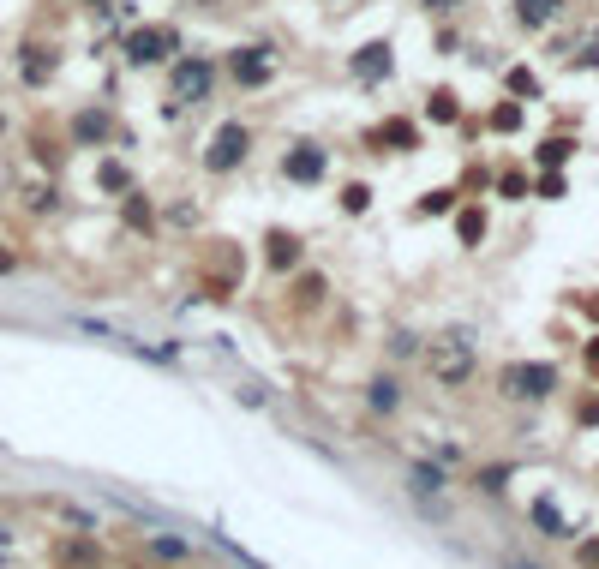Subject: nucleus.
Returning <instances> with one entry per match:
<instances>
[{
    "label": "nucleus",
    "instance_id": "f257e3e1",
    "mask_svg": "<svg viewBox=\"0 0 599 569\" xmlns=\"http://www.w3.org/2000/svg\"><path fill=\"white\" fill-rule=\"evenodd\" d=\"M474 336L468 330H450V336H438L432 348H426V372L438 378V384H450V390H462L468 378H474Z\"/></svg>",
    "mask_w": 599,
    "mask_h": 569
},
{
    "label": "nucleus",
    "instance_id": "f03ea898",
    "mask_svg": "<svg viewBox=\"0 0 599 569\" xmlns=\"http://www.w3.org/2000/svg\"><path fill=\"white\" fill-rule=\"evenodd\" d=\"M552 390H558V366H546V360H516L498 372V396H510V402H546Z\"/></svg>",
    "mask_w": 599,
    "mask_h": 569
},
{
    "label": "nucleus",
    "instance_id": "7ed1b4c3",
    "mask_svg": "<svg viewBox=\"0 0 599 569\" xmlns=\"http://www.w3.org/2000/svg\"><path fill=\"white\" fill-rule=\"evenodd\" d=\"M210 84H216V66H210L204 54L174 60V78H168V108H174V114H180V108H198V102L210 96Z\"/></svg>",
    "mask_w": 599,
    "mask_h": 569
},
{
    "label": "nucleus",
    "instance_id": "20e7f679",
    "mask_svg": "<svg viewBox=\"0 0 599 569\" xmlns=\"http://www.w3.org/2000/svg\"><path fill=\"white\" fill-rule=\"evenodd\" d=\"M180 54V30L174 24H138L132 36H126V60L132 66H162V60H174Z\"/></svg>",
    "mask_w": 599,
    "mask_h": 569
},
{
    "label": "nucleus",
    "instance_id": "39448f33",
    "mask_svg": "<svg viewBox=\"0 0 599 569\" xmlns=\"http://www.w3.org/2000/svg\"><path fill=\"white\" fill-rule=\"evenodd\" d=\"M246 156H252V132H246L240 120H222L216 138H210V150H204V168H210V174H234Z\"/></svg>",
    "mask_w": 599,
    "mask_h": 569
},
{
    "label": "nucleus",
    "instance_id": "423d86ee",
    "mask_svg": "<svg viewBox=\"0 0 599 569\" xmlns=\"http://www.w3.org/2000/svg\"><path fill=\"white\" fill-rule=\"evenodd\" d=\"M228 78H234L240 90H264V84L276 78V54H270V48H234V54H228Z\"/></svg>",
    "mask_w": 599,
    "mask_h": 569
},
{
    "label": "nucleus",
    "instance_id": "0eeeda50",
    "mask_svg": "<svg viewBox=\"0 0 599 569\" xmlns=\"http://www.w3.org/2000/svg\"><path fill=\"white\" fill-rule=\"evenodd\" d=\"M324 168H330L324 144H294V150L282 156V180H294V186H318V180H324Z\"/></svg>",
    "mask_w": 599,
    "mask_h": 569
},
{
    "label": "nucleus",
    "instance_id": "6e6552de",
    "mask_svg": "<svg viewBox=\"0 0 599 569\" xmlns=\"http://www.w3.org/2000/svg\"><path fill=\"white\" fill-rule=\"evenodd\" d=\"M348 66H354V78H360V84H384V78L396 72V48H390V42H366Z\"/></svg>",
    "mask_w": 599,
    "mask_h": 569
},
{
    "label": "nucleus",
    "instance_id": "1a4fd4ad",
    "mask_svg": "<svg viewBox=\"0 0 599 569\" xmlns=\"http://www.w3.org/2000/svg\"><path fill=\"white\" fill-rule=\"evenodd\" d=\"M54 66H60L54 48H42V42H24V48H18V78H24L30 90H42V84L54 78Z\"/></svg>",
    "mask_w": 599,
    "mask_h": 569
},
{
    "label": "nucleus",
    "instance_id": "9d476101",
    "mask_svg": "<svg viewBox=\"0 0 599 569\" xmlns=\"http://www.w3.org/2000/svg\"><path fill=\"white\" fill-rule=\"evenodd\" d=\"M372 144H390L396 156H408V150H420V126H414V120H402V114H390V120L372 132Z\"/></svg>",
    "mask_w": 599,
    "mask_h": 569
},
{
    "label": "nucleus",
    "instance_id": "9b49d317",
    "mask_svg": "<svg viewBox=\"0 0 599 569\" xmlns=\"http://www.w3.org/2000/svg\"><path fill=\"white\" fill-rule=\"evenodd\" d=\"M564 6H570V0H516V24H522V30H552V24L564 18Z\"/></svg>",
    "mask_w": 599,
    "mask_h": 569
},
{
    "label": "nucleus",
    "instance_id": "f8f14e48",
    "mask_svg": "<svg viewBox=\"0 0 599 569\" xmlns=\"http://www.w3.org/2000/svg\"><path fill=\"white\" fill-rule=\"evenodd\" d=\"M72 138H78V144H108V138H114V114H108V108H84V114L72 120Z\"/></svg>",
    "mask_w": 599,
    "mask_h": 569
},
{
    "label": "nucleus",
    "instance_id": "ddd939ff",
    "mask_svg": "<svg viewBox=\"0 0 599 569\" xmlns=\"http://www.w3.org/2000/svg\"><path fill=\"white\" fill-rule=\"evenodd\" d=\"M264 246H270V252H264V258H270V270H300V258H306L300 234H288V228H276Z\"/></svg>",
    "mask_w": 599,
    "mask_h": 569
},
{
    "label": "nucleus",
    "instance_id": "4468645a",
    "mask_svg": "<svg viewBox=\"0 0 599 569\" xmlns=\"http://www.w3.org/2000/svg\"><path fill=\"white\" fill-rule=\"evenodd\" d=\"M426 120H432V126H456V120H462V96H456L450 84H438V90L426 96Z\"/></svg>",
    "mask_w": 599,
    "mask_h": 569
},
{
    "label": "nucleus",
    "instance_id": "2eb2a0df",
    "mask_svg": "<svg viewBox=\"0 0 599 569\" xmlns=\"http://www.w3.org/2000/svg\"><path fill=\"white\" fill-rule=\"evenodd\" d=\"M120 198H126V204H120L126 228H132V234H150V228H156V210H150V198H144L138 186H132V192H120Z\"/></svg>",
    "mask_w": 599,
    "mask_h": 569
},
{
    "label": "nucleus",
    "instance_id": "dca6fc26",
    "mask_svg": "<svg viewBox=\"0 0 599 569\" xmlns=\"http://www.w3.org/2000/svg\"><path fill=\"white\" fill-rule=\"evenodd\" d=\"M366 408H372V414H396V408H402V384H396V378H372V384H366Z\"/></svg>",
    "mask_w": 599,
    "mask_h": 569
},
{
    "label": "nucleus",
    "instance_id": "f3484780",
    "mask_svg": "<svg viewBox=\"0 0 599 569\" xmlns=\"http://www.w3.org/2000/svg\"><path fill=\"white\" fill-rule=\"evenodd\" d=\"M528 516H534V528H540L546 540H570V522L558 516V504H552V498H534V510H528Z\"/></svg>",
    "mask_w": 599,
    "mask_h": 569
},
{
    "label": "nucleus",
    "instance_id": "a211bd4d",
    "mask_svg": "<svg viewBox=\"0 0 599 569\" xmlns=\"http://www.w3.org/2000/svg\"><path fill=\"white\" fill-rule=\"evenodd\" d=\"M456 240H462V246H480V240H486V210H480V204L456 210Z\"/></svg>",
    "mask_w": 599,
    "mask_h": 569
},
{
    "label": "nucleus",
    "instance_id": "6ab92c4d",
    "mask_svg": "<svg viewBox=\"0 0 599 569\" xmlns=\"http://www.w3.org/2000/svg\"><path fill=\"white\" fill-rule=\"evenodd\" d=\"M144 546L168 564H192V540H174V534H144Z\"/></svg>",
    "mask_w": 599,
    "mask_h": 569
},
{
    "label": "nucleus",
    "instance_id": "aec40b11",
    "mask_svg": "<svg viewBox=\"0 0 599 569\" xmlns=\"http://www.w3.org/2000/svg\"><path fill=\"white\" fill-rule=\"evenodd\" d=\"M558 54H564V66L599 72V30H594V36H582V42H570V48H558Z\"/></svg>",
    "mask_w": 599,
    "mask_h": 569
},
{
    "label": "nucleus",
    "instance_id": "412c9836",
    "mask_svg": "<svg viewBox=\"0 0 599 569\" xmlns=\"http://www.w3.org/2000/svg\"><path fill=\"white\" fill-rule=\"evenodd\" d=\"M570 156H576V138H564V132H558V138H546V144L534 150V162H540V168H564Z\"/></svg>",
    "mask_w": 599,
    "mask_h": 569
},
{
    "label": "nucleus",
    "instance_id": "4be33fe9",
    "mask_svg": "<svg viewBox=\"0 0 599 569\" xmlns=\"http://www.w3.org/2000/svg\"><path fill=\"white\" fill-rule=\"evenodd\" d=\"M408 486H414V498L444 492V468H438V462H414V468H408Z\"/></svg>",
    "mask_w": 599,
    "mask_h": 569
},
{
    "label": "nucleus",
    "instance_id": "5701e85b",
    "mask_svg": "<svg viewBox=\"0 0 599 569\" xmlns=\"http://www.w3.org/2000/svg\"><path fill=\"white\" fill-rule=\"evenodd\" d=\"M456 198H462L456 186H438V192H426V198H420V216H450V210H456Z\"/></svg>",
    "mask_w": 599,
    "mask_h": 569
},
{
    "label": "nucleus",
    "instance_id": "b1692460",
    "mask_svg": "<svg viewBox=\"0 0 599 569\" xmlns=\"http://www.w3.org/2000/svg\"><path fill=\"white\" fill-rule=\"evenodd\" d=\"M318 300H324V276H318V270H306V276H300V288H294V306H300V312H312Z\"/></svg>",
    "mask_w": 599,
    "mask_h": 569
},
{
    "label": "nucleus",
    "instance_id": "393cba45",
    "mask_svg": "<svg viewBox=\"0 0 599 569\" xmlns=\"http://www.w3.org/2000/svg\"><path fill=\"white\" fill-rule=\"evenodd\" d=\"M510 480H516V468H510V462H498V468H480V474H474V486H480V492H492V498H498Z\"/></svg>",
    "mask_w": 599,
    "mask_h": 569
},
{
    "label": "nucleus",
    "instance_id": "a878e982",
    "mask_svg": "<svg viewBox=\"0 0 599 569\" xmlns=\"http://www.w3.org/2000/svg\"><path fill=\"white\" fill-rule=\"evenodd\" d=\"M504 84H510V96H528V102L540 96V78H534L528 66H510V72H504Z\"/></svg>",
    "mask_w": 599,
    "mask_h": 569
},
{
    "label": "nucleus",
    "instance_id": "bb28decb",
    "mask_svg": "<svg viewBox=\"0 0 599 569\" xmlns=\"http://www.w3.org/2000/svg\"><path fill=\"white\" fill-rule=\"evenodd\" d=\"M342 210H348V216H366V210H372V186H360V180L342 186Z\"/></svg>",
    "mask_w": 599,
    "mask_h": 569
},
{
    "label": "nucleus",
    "instance_id": "cd10ccee",
    "mask_svg": "<svg viewBox=\"0 0 599 569\" xmlns=\"http://www.w3.org/2000/svg\"><path fill=\"white\" fill-rule=\"evenodd\" d=\"M492 132H522V102H504V108H492Z\"/></svg>",
    "mask_w": 599,
    "mask_h": 569
},
{
    "label": "nucleus",
    "instance_id": "c85d7f7f",
    "mask_svg": "<svg viewBox=\"0 0 599 569\" xmlns=\"http://www.w3.org/2000/svg\"><path fill=\"white\" fill-rule=\"evenodd\" d=\"M96 180H102L108 192H132V174H126L120 162H102V168H96Z\"/></svg>",
    "mask_w": 599,
    "mask_h": 569
},
{
    "label": "nucleus",
    "instance_id": "c756f323",
    "mask_svg": "<svg viewBox=\"0 0 599 569\" xmlns=\"http://www.w3.org/2000/svg\"><path fill=\"white\" fill-rule=\"evenodd\" d=\"M498 198H528V174H522V168H504V174H498Z\"/></svg>",
    "mask_w": 599,
    "mask_h": 569
},
{
    "label": "nucleus",
    "instance_id": "7c9ffc66",
    "mask_svg": "<svg viewBox=\"0 0 599 569\" xmlns=\"http://www.w3.org/2000/svg\"><path fill=\"white\" fill-rule=\"evenodd\" d=\"M534 192H540V198H564V174H558V168H546V174H540V186H534Z\"/></svg>",
    "mask_w": 599,
    "mask_h": 569
},
{
    "label": "nucleus",
    "instance_id": "2f4dec72",
    "mask_svg": "<svg viewBox=\"0 0 599 569\" xmlns=\"http://www.w3.org/2000/svg\"><path fill=\"white\" fill-rule=\"evenodd\" d=\"M576 564H582V569H599V540H576Z\"/></svg>",
    "mask_w": 599,
    "mask_h": 569
},
{
    "label": "nucleus",
    "instance_id": "473e14b6",
    "mask_svg": "<svg viewBox=\"0 0 599 569\" xmlns=\"http://www.w3.org/2000/svg\"><path fill=\"white\" fill-rule=\"evenodd\" d=\"M390 354H402V360H408V354H420V336H408V330H402V336H390Z\"/></svg>",
    "mask_w": 599,
    "mask_h": 569
},
{
    "label": "nucleus",
    "instance_id": "72a5a7b5",
    "mask_svg": "<svg viewBox=\"0 0 599 569\" xmlns=\"http://www.w3.org/2000/svg\"><path fill=\"white\" fill-rule=\"evenodd\" d=\"M576 426H599V396H588V402L576 408Z\"/></svg>",
    "mask_w": 599,
    "mask_h": 569
},
{
    "label": "nucleus",
    "instance_id": "f704fd0d",
    "mask_svg": "<svg viewBox=\"0 0 599 569\" xmlns=\"http://www.w3.org/2000/svg\"><path fill=\"white\" fill-rule=\"evenodd\" d=\"M426 12H462V0H420Z\"/></svg>",
    "mask_w": 599,
    "mask_h": 569
},
{
    "label": "nucleus",
    "instance_id": "c9c22d12",
    "mask_svg": "<svg viewBox=\"0 0 599 569\" xmlns=\"http://www.w3.org/2000/svg\"><path fill=\"white\" fill-rule=\"evenodd\" d=\"M582 360H588V372H599V336L588 342V348H582Z\"/></svg>",
    "mask_w": 599,
    "mask_h": 569
},
{
    "label": "nucleus",
    "instance_id": "e433bc0d",
    "mask_svg": "<svg viewBox=\"0 0 599 569\" xmlns=\"http://www.w3.org/2000/svg\"><path fill=\"white\" fill-rule=\"evenodd\" d=\"M12 264H18V258H12V252L0 246V276H12Z\"/></svg>",
    "mask_w": 599,
    "mask_h": 569
},
{
    "label": "nucleus",
    "instance_id": "4c0bfd02",
    "mask_svg": "<svg viewBox=\"0 0 599 569\" xmlns=\"http://www.w3.org/2000/svg\"><path fill=\"white\" fill-rule=\"evenodd\" d=\"M504 569H546V564H528V558H504Z\"/></svg>",
    "mask_w": 599,
    "mask_h": 569
},
{
    "label": "nucleus",
    "instance_id": "58836bf2",
    "mask_svg": "<svg viewBox=\"0 0 599 569\" xmlns=\"http://www.w3.org/2000/svg\"><path fill=\"white\" fill-rule=\"evenodd\" d=\"M90 6H114V0H90Z\"/></svg>",
    "mask_w": 599,
    "mask_h": 569
},
{
    "label": "nucleus",
    "instance_id": "ea45409f",
    "mask_svg": "<svg viewBox=\"0 0 599 569\" xmlns=\"http://www.w3.org/2000/svg\"><path fill=\"white\" fill-rule=\"evenodd\" d=\"M0 132H6V114H0Z\"/></svg>",
    "mask_w": 599,
    "mask_h": 569
}]
</instances>
